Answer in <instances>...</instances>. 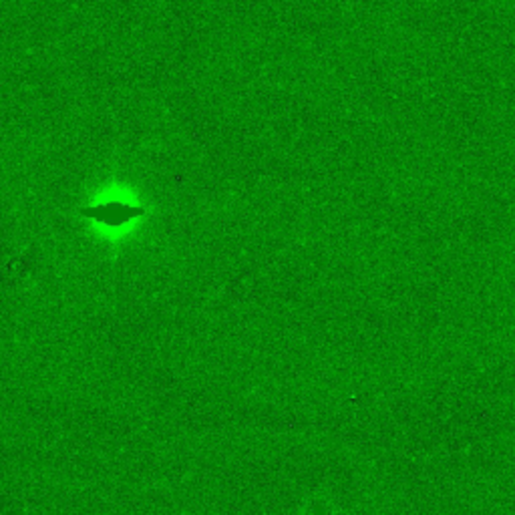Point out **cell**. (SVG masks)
<instances>
[{"label": "cell", "mask_w": 515, "mask_h": 515, "mask_svg": "<svg viewBox=\"0 0 515 515\" xmlns=\"http://www.w3.org/2000/svg\"><path fill=\"white\" fill-rule=\"evenodd\" d=\"M143 214H145L143 208L125 206V204H119V202H113V204H107V206L83 208L81 210V216L91 218V220L101 222V224H107V226H121V224H127V222H131L133 218H139Z\"/></svg>", "instance_id": "6da1fadb"}]
</instances>
